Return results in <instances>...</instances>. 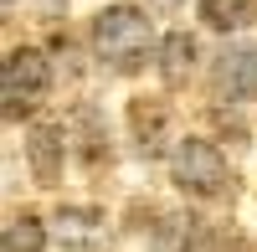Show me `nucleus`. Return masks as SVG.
Returning a JSON list of instances; mask_svg holds the SVG:
<instances>
[{"label":"nucleus","instance_id":"obj_8","mask_svg":"<svg viewBox=\"0 0 257 252\" xmlns=\"http://www.w3.org/2000/svg\"><path fill=\"white\" fill-rule=\"evenodd\" d=\"M201 21L211 31H242L252 21V0H201Z\"/></svg>","mask_w":257,"mask_h":252},{"label":"nucleus","instance_id":"obj_10","mask_svg":"<svg viewBox=\"0 0 257 252\" xmlns=\"http://www.w3.org/2000/svg\"><path fill=\"white\" fill-rule=\"evenodd\" d=\"M6 6H16V0H6Z\"/></svg>","mask_w":257,"mask_h":252},{"label":"nucleus","instance_id":"obj_5","mask_svg":"<svg viewBox=\"0 0 257 252\" xmlns=\"http://www.w3.org/2000/svg\"><path fill=\"white\" fill-rule=\"evenodd\" d=\"M26 155H31V170L41 185H57L62 175V155H67V144H62V129L57 123H36L26 134Z\"/></svg>","mask_w":257,"mask_h":252},{"label":"nucleus","instance_id":"obj_2","mask_svg":"<svg viewBox=\"0 0 257 252\" xmlns=\"http://www.w3.org/2000/svg\"><path fill=\"white\" fill-rule=\"evenodd\" d=\"M170 180H175L185 196H196V201H216L231 175H226V160H221V150L211 139L185 134V139H175V150H170Z\"/></svg>","mask_w":257,"mask_h":252},{"label":"nucleus","instance_id":"obj_9","mask_svg":"<svg viewBox=\"0 0 257 252\" xmlns=\"http://www.w3.org/2000/svg\"><path fill=\"white\" fill-rule=\"evenodd\" d=\"M0 252H47V226H41L36 216H11Z\"/></svg>","mask_w":257,"mask_h":252},{"label":"nucleus","instance_id":"obj_7","mask_svg":"<svg viewBox=\"0 0 257 252\" xmlns=\"http://www.w3.org/2000/svg\"><path fill=\"white\" fill-rule=\"evenodd\" d=\"M128 118H134L139 150H144V155H160V150H165V129H170V113L160 108V103H149V98H134Z\"/></svg>","mask_w":257,"mask_h":252},{"label":"nucleus","instance_id":"obj_3","mask_svg":"<svg viewBox=\"0 0 257 252\" xmlns=\"http://www.w3.org/2000/svg\"><path fill=\"white\" fill-rule=\"evenodd\" d=\"M47 88H52V67L36 47H16L6 57V77H0V98H6V118H21L47 103Z\"/></svg>","mask_w":257,"mask_h":252},{"label":"nucleus","instance_id":"obj_4","mask_svg":"<svg viewBox=\"0 0 257 252\" xmlns=\"http://www.w3.org/2000/svg\"><path fill=\"white\" fill-rule=\"evenodd\" d=\"M211 82L221 98H257V41H231L211 62Z\"/></svg>","mask_w":257,"mask_h":252},{"label":"nucleus","instance_id":"obj_1","mask_svg":"<svg viewBox=\"0 0 257 252\" xmlns=\"http://www.w3.org/2000/svg\"><path fill=\"white\" fill-rule=\"evenodd\" d=\"M93 52L118 72H139L155 52V26L139 6H108L93 21Z\"/></svg>","mask_w":257,"mask_h":252},{"label":"nucleus","instance_id":"obj_6","mask_svg":"<svg viewBox=\"0 0 257 252\" xmlns=\"http://www.w3.org/2000/svg\"><path fill=\"white\" fill-rule=\"evenodd\" d=\"M190 62H196V36L190 31H170L160 41V72H165L170 88H180V82L190 77Z\"/></svg>","mask_w":257,"mask_h":252}]
</instances>
